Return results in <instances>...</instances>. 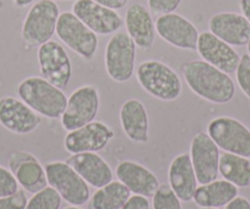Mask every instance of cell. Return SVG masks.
Segmentation results:
<instances>
[{
    "instance_id": "8992f818",
    "label": "cell",
    "mask_w": 250,
    "mask_h": 209,
    "mask_svg": "<svg viewBox=\"0 0 250 209\" xmlns=\"http://www.w3.org/2000/svg\"><path fill=\"white\" fill-rule=\"evenodd\" d=\"M49 186L57 190L71 206H83L90 199L88 184L66 162H50L44 165Z\"/></svg>"
},
{
    "instance_id": "ba28073f",
    "label": "cell",
    "mask_w": 250,
    "mask_h": 209,
    "mask_svg": "<svg viewBox=\"0 0 250 209\" xmlns=\"http://www.w3.org/2000/svg\"><path fill=\"white\" fill-rule=\"evenodd\" d=\"M208 133L220 150L250 157V130L239 120L230 116L215 117L208 124Z\"/></svg>"
},
{
    "instance_id": "d6a6232c",
    "label": "cell",
    "mask_w": 250,
    "mask_h": 209,
    "mask_svg": "<svg viewBox=\"0 0 250 209\" xmlns=\"http://www.w3.org/2000/svg\"><path fill=\"white\" fill-rule=\"evenodd\" d=\"M120 209H150V202L147 197L134 194Z\"/></svg>"
},
{
    "instance_id": "cb8c5ba5",
    "label": "cell",
    "mask_w": 250,
    "mask_h": 209,
    "mask_svg": "<svg viewBox=\"0 0 250 209\" xmlns=\"http://www.w3.org/2000/svg\"><path fill=\"white\" fill-rule=\"evenodd\" d=\"M238 196V187L227 180H215L201 185L194 193V202L200 208H220Z\"/></svg>"
},
{
    "instance_id": "d4e9b609",
    "label": "cell",
    "mask_w": 250,
    "mask_h": 209,
    "mask_svg": "<svg viewBox=\"0 0 250 209\" xmlns=\"http://www.w3.org/2000/svg\"><path fill=\"white\" fill-rule=\"evenodd\" d=\"M218 171L223 179L237 187L250 186V160L242 155L225 152L220 157Z\"/></svg>"
},
{
    "instance_id": "1f68e13d",
    "label": "cell",
    "mask_w": 250,
    "mask_h": 209,
    "mask_svg": "<svg viewBox=\"0 0 250 209\" xmlns=\"http://www.w3.org/2000/svg\"><path fill=\"white\" fill-rule=\"evenodd\" d=\"M27 204L26 192L19 190L16 193L0 198V209H25Z\"/></svg>"
},
{
    "instance_id": "30bf717a",
    "label": "cell",
    "mask_w": 250,
    "mask_h": 209,
    "mask_svg": "<svg viewBox=\"0 0 250 209\" xmlns=\"http://www.w3.org/2000/svg\"><path fill=\"white\" fill-rule=\"evenodd\" d=\"M37 59L41 75L44 80L60 90L68 87L73 75V66L62 44L52 39L43 43L38 48Z\"/></svg>"
},
{
    "instance_id": "484cf974",
    "label": "cell",
    "mask_w": 250,
    "mask_h": 209,
    "mask_svg": "<svg viewBox=\"0 0 250 209\" xmlns=\"http://www.w3.org/2000/svg\"><path fill=\"white\" fill-rule=\"evenodd\" d=\"M130 196V190L124 184L112 181L95 192L91 198L90 209H120Z\"/></svg>"
},
{
    "instance_id": "52a82bcc",
    "label": "cell",
    "mask_w": 250,
    "mask_h": 209,
    "mask_svg": "<svg viewBox=\"0 0 250 209\" xmlns=\"http://www.w3.org/2000/svg\"><path fill=\"white\" fill-rule=\"evenodd\" d=\"M58 38L73 52L86 60H91L98 49V37L73 11L59 15L55 30Z\"/></svg>"
},
{
    "instance_id": "e575fe53",
    "label": "cell",
    "mask_w": 250,
    "mask_h": 209,
    "mask_svg": "<svg viewBox=\"0 0 250 209\" xmlns=\"http://www.w3.org/2000/svg\"><path fill=\"white\" fill-rule=\"evenodd\" d=\"M225 209H250V202L244 197L237 196L226 206Z\"/></svg>"
},
{
    "instance_id": "ab89813d",
    "label": "cell",
    "mask_w": 250,
    "mask_h": 209,
    "mask_svg": "<svg viewBox=\"0 0 250 209\" xmlns=\"http://www.w3.org/2000/svg\"><path fill=\"white\" fill-rule=\"evenodd\" d=\"M201 209H217V208H201Z\"/></svg>"
},
{
    "instance_id": "2e32d148",
    "label": "cell",
    "mask_w": 250,
    "mask_h": 209,
    "mask_svg": "<svg viewBox=\"0 0 250 209\" xmlns=\"http://www.w3.org/2000/svg\"><path fill=\"white\" fill-rule=\"evenodd\" d=\"M196 50L204 61L213 65L223 73L229 75L237 71L240 55L232 45L223 42L210 31L199 35Z\"/></svg>"
},
{
    "instance_id": "8fae6325",
    "label": "cell",
    "mask_w": 250,
    "mask_h": 209,
    "mask_svg": "<svg viewBox=\"0 0 250 209\" xmlns=\"http://www.w3.org/2000/svg\"><path fill=\"white\" fill-rule=\"evenodd\" d=\"M190 158L198 184L205 185L217 179L220 167V148L205 132L194 136L190 145Z\"/></svg>"
},
{
    "instance_id": "5bb4252c",
    "label": "cell",
    "mask_w": 250,
    "mask_h": 209,
    "mask_svg": "<svg viewBox=\"0 0 250 209\" xmlns=\"http://www.w3.org/2000/svg\"><path fill=\"white\" fill-rule=\"evenodd\" d=\"M113 137L114 132L108 125L101 121H92L80 129L69 131L64 139V147L71 154L97 153L107 147Z\"/></svg>"
},
{
    "instance_id": "ac0fdd59",
    "label": "cell",
    "mask_w": 250,
    "mask_h": 209,
    "mask_svg": "<svg viewBox=\"0 0 250 209\" xmlns=\"http://www.w3.org/2000/svg\"><path fill=\"white\" fill-rule=\"evenodd\" d=\"M10 170L15 175L19 185L30 193H37L48 184L44 167L35 155L26 152H16L10 158Z\"/></svg>"
},
{
    "instance_id": "f1b7e54d",
    "label": "cell",
    "mask_w": 250,
    "mask_h": 209,
    "mask_svg": "<svg viewBox=\"0 0 250 209\" xmlns=\"http://www.w3.org/2000/svg\"><path fill=\"white\" fill-rule=\"evenodd\" d=\"M235 76H237L238 86L243 91V93L250 99V55L248 53L240 57Z\"/></svg>"
},
{
    "instance_id": "3957f363",
    "label": "cell",
    "mask_w": 250,
    "mask_h": 209,
    "mask_svg": "<svg viewBox=\"0 0 250 209\" xmlns=\"http://www.w3.org/2000/svg\"><path fill=\"white\" fill-rule=\"evenodd\" d=\"M143 90L162 102H174L182 95V80L177 71L160 60H146L136 69Z\"/></svg>"
},
{
    "instance_id": "f546056e",
    "label": "cell",
    "mask_w": 250,
    "mask_h": 209,
    "mask_svg": "<svg viewBox=\"0 0 250 209\" xmlns=\"http://www.w3.org/2000/svg\"><path fill=\"white\" fill-rule=\"evenodd\" d=\"M19 182L13 171L0 165V198L8 197L19 191Z\"/></svg>"
},
{
    "instance_id": "f35d334b",
    "label": "cell",
    "mask_w": 250,
    "mask_h": 209,
    "mask_svg": "<svg viewBox=\"0 0 250 209\" xmlns=\"http://www.w3.org/2000/svg\"><path fill=\"white\" fill-rule=\"evenodd\" d=\"M247 47H248V54L250 55V42L248 43V44H247Z\"/></svg>"
},
{
    "instance_id": "74e56055",
    "label": "cell",
    "mask_w": 250,
    "mask_h": 209,
    "mask_svg": "<svg viewBox=\"0 0 250 209\" xmlns=\"http://www.w3.org/2000/svg\"><path fill=\"white\" fill-rule=\"evenodd\" d=\"M65 209H81V208H79V207L74 206V207H68V208H65Z\"/></svg>"
},
{
    "instance_id": "277c9868",
    "label": "cell",
    "mask_w": 250,
    "mask_h": 209,
    "mask_svg": "<svg viewBox=\"0 0 250 209\" xmlns=\"http://www.w3.org/2000/svg\"><path fill=\"white\" fill-rule=\"evenodd\" d=\"M59 15V6L54 0H38L23 20L21 30L23 42L31 47H40L52 39Z\"/></svg>"
},
{
    "instance_id": "44dd1931",
    "label": "cell",
    "mask_w": 250,
    "mask_h": 209,
    "mask_svg": "<svg viewBox=\"0 0 250 209\" xmlns=\"http://www.w3.org/2000/svg\"><path fill=\"white\" fill-rule=\"evenodd\" d=\"M66 163L95 189H101L113 181V171L109 164L97 153L86 152L73 154Z\"/></svg>"
},
{
    "instance_id": "9a60e30c",
    "label": "cell",
    "mask_w": 250,
    "mask_h": 209,
    "mask_svg": "<svg viewBox=\"0 0 250 209\" xmlns=\"http://www.w3.org/2000/svg\"><path fill=\"white\" fill-rule=\"evenodd\" d=\"M42 122L40 114L31 109L23 100L11 95L0 98V125L16 134L35 131Z\"/></svg>"
},
{
    "instance_id": "5b68a950",
    "label": "cell",
    "mask_w": 250,
    "mask_h": 209,
    "mask_svg": "<svg viewBox=\"0 0 250 209\" xmlns=\"http://www.w3.org/2000/svg\"><path fill=\"white\" fill-rule=\"evenodd\" d=\"M136 45L126 32H115L108 40L104 52V66L110 80L128 82L134 75Z\"/></svg>"
},
{
    "instance_id": "e0dca14e",
    "label": "cell",
    "mask_w": 250,
    "mask_h": 209,
    "mask_svg": "<svg viewBox=\"0 0 250 209\" xmlns=\"http://www.w3.org/2000/svg\"><path fill=\"white\" fill-rule=\"evenodd\" d=\"M210 32L232 47H243L250 42V23L237 13L215 14L208 21Z\"/></svg>"
},
{
    "instance_id": "603a6c76",
    "label": "cell",
    "mask_w": 250,
    "mask_h": 209,
    "mask_svg": "<svg viewBox=\"0 0 250 209\" xmlns=\"http://www.w3.org/2000/svg\"><path fill=\"white\" fill-rule=\"evenodd\" d=\"M123 131L130 141L146 143L148 141V115L145 105L138 99H128L123 103L119 112Z\"/></svg>"
},
{
    "instance_id": "d590c367",
    "label": "cell",
    "mask_w": 250,
    "mask_h": 209,
    "mask_svg": "<svg viewBox=\"0 0 250 209\" xmlns=\"http://www.w3.org/2000/svg\"><path fill=\"white\" fill-rule=\"evenodd\" d=\"M240 9H242L243 16L250 23V0H240Z\"/></svg>"
},
{
    "instance_id": "7402d4cb",
    "label": "cell",
    "mask_w": 250,
    "mask_h": 209,
    "mask_svg": "<svg viewBox=\"0 0 250 209\" xmlns=\"http://www.w3.org/2000/svg\"><path fill=\"white\" fill-rule=\"evenodd\" d=\"M168 181L180 201H193L198 189V179L189 153H182L172 160L168 169Z\"/></svg>"
},
{
    "instance_id": "8d00e7d4",
    "label": "cell",
    "mask_w": 250,
    "mask_h": 209,
    "mask_svg": "<svg viewBox=\"0 0 250 209\" xmlns=\"http://www.w3.org/2000/svg\"><path fill=\"white\" fill-rule=\"evenodd\" d=\"M33 1H35V0H14L15 5L19 6V8H25V6L32 4Z\"/></svg>"
},
{
    "instance_id": "ffe728a7",
    "label": "cell",
    "mask_w": 250,
    "mask_h": 209,
    "mask_svg": "<svg viewBox=\"0 0 250 209\" xmlns=\"http://www.w3.org/2000/svg\"><path fill=\"white\" fill-rule=\"evenodd\" d=\"M125 28L136 47L148 50L156 39V26L151 11L143 4H133L125 14Z\"/></svg>"
},
{
    "instance_id": "7c38bea8",
    "label": "cell",
    "mask_w": 250,
    "mask_h": 209,
    "mask_svg": "<svg viewBox=\"0 0 250 209\" xmlns=\"http://www.w3.org/2000/svg\"><path fill=\"white\" fill-rule=\"evenodd\" d=\"M155 26L156 33L168 44L178 49L196 50L200 33L184 16L175 13L163 14L158 16Z\"/></svg>"
},
{
    "instance_id": "836d02e7",
    "label": "cell",
    "mask_w": 250,
    "mask_h": 209,
    "mask_svg": "<svg viewBox=\"0 0 250 209\" xmlns=\"http://www.w3.org/2000/svg\"><path fill=\"white\" fill-rule=\"evenodd\" d=\"M93 1H96V3L105 6V8L113 9V10H115V11L125 8V6H126V4L129 3V0H93Z\"/></svg>"
},
{
    "instance_id": "83f0119b",
    "label": "cell",
    "mask_w": 250,
    "mask_h": 209,
    "mask_svg": "<svg viewBox=\"0 0 250 209\" xmlns=\"http://www.w3.org/2000/svg\"><path fill=\"white\" fill-rule=\"evenodd\" d=\"M153 209H183L182 201L167 185L158 187L152 197Z\"/></svg>"
},
{
    "instance_id": "4fadbf2b",
    "label": "cell",
    "mask_w": 250,
    "mask_h": 209,
    "mask_svg": "<svg viewBox=\"0 0 250 209\" xmlns=\"http://www.w3.org/2000/svg\"><path fill=\"white\" fill-rule=\"evenodd\" d=\"M73 13L96 35H114L124 25L122 16L117 11L93 0H75Z\"/></svg>"
},
{
    "instance_id": "d6986e66",
    "label": "cell",
    "mask_w": 250,
    "mask_h": 209,
    "mask_svg": "<svg viewBox=\"0 0 250 209\" xmlns=\"http://www.w3.org/2000/svg\"><path fill=\"white\" fill-rule=\"evenodd\" d=\"M115 175L122 184L130 190L131 193L144 197H153L160 187V181L152 171L133 160L119 163Z\"/></svg>"
},
{
    "instance_id": "4dcf8cb0",
    "label": "cell",
    "mask_w": 250,
    "mask_h": 209,
    "mask_svg": "<svg viewBox=\"0 0 250 209\" xmlns=\"http://www.w3.org/2000/svg\"><path fill=\"white\" fill-rule=\"evenodd\" d=\"M182 0H147L148 10L156 15L174 13L179 8Z\"/></svg>"
},
{
    "instance_id": "6da1fadb",
    "label": "cell",
    "mask_w": 250,
    "mask_h": 209,
    "mask_svg": "<svg viewBox=\"0 0 250 209\" xmlns=\"http://www.w3.org/2000/svg\"><path fill=\"white\" fill-rule=\"evenodd\" d=\"M188 87L204 100L226 104L233 99L235 86L229 75L204 60H191L182 66Z\"/></svg>"
},
{
    "instance_id": "4316f807",
    "label": "cell",
    "mask_w": 250,
    "mask_h": 209,
    "mask_svg": "<svg viewBox=\"0 0 250 209\" xmlns=\"http://www.w3.org/2000/svg\"><path fill=\"white\" fill-rule=\"evenodd\" d=\"M62 197L57 190L47 186L37 193H33L27 201L25 209H59L62 206Z\"/></svg>"
},
{
    "instance_id": "9c48e42d",
    "label": "cell",
    "mask_w": 250,
    "mask_h": 209,
    "mask_svg": "<svg viewBox=\"0 0 250 209\" xmlns=\"http://www.w3.org/2000/svg\"><path fill=\"white\" fill-rule=\"evenodd\" d=\"M100 110V93L92 85H85L74 91L62 115V125L66 131H74L95 121Z\"/></svg>"
},
{
    "instance_id": "7a4b0ae2",
    "label": "cell",
    "mask_w": 250,
    "mask_h": 209,
    "mask_svg": "<svg viewBox=\"0 0 250 209\" xmlns=\"http://www.w3.org/2000/svg\"><path fill=\"white\" fill-rule=\"evenodd\" d=\"M18 95L31 109L48 119L62 117L68 103L62 90L37 76L21 81L18 86Z\"/></svg>"
}]
</instances>
